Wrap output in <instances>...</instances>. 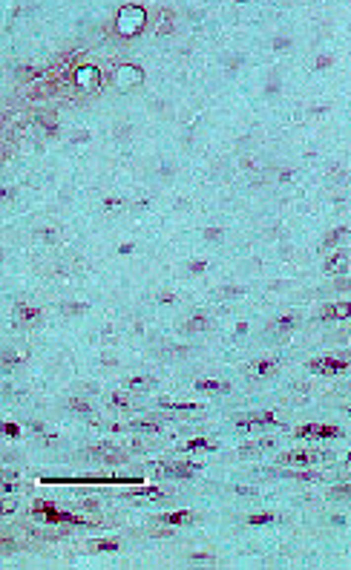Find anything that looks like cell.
Instances as JSON below:
<instances>
[{"mask_svg":"<svg viewBox=\"0 0 351 570\" xmlns=\"http://www.w3.org/2000/svg\"><path fill=\"white\" fill-rule=\"evenodd\" d=\"M190 519H193V513H167V516H164L167 524H184V521H190Z\"/></svg>","mask_w":351,"mask_h":570,"instance_id":"obj_7","label":"cell"},{"mask_svg":"<svg viewBox=\"0 0 351 570\" xmlns=\"http://www.w3.org/2000/svg\"><path fill=\"white\" fill-rule=\"evenodd\" d=\"M92 550H118V541H95Z\"/></svg>","mask_w":351,"mask_h":570,"instance_id":"obj_8","label":"cell"},{"mask_svg":"<svg viewBox=\"0 0 351 570\" xmlns=\"http://www.w3.org/2000/svg\"><path fill=\"white\" fill-rule=\"evenodd\" d=\"M256 423H273V415H253V418H242L239 426H256Z\"/></svg>","mask_w":351,"mask_h":570,"instance_id":"obj_6","label":"cell"},{"mask_svg":"<svg viewBox=\"0 0 351 570\" xmlns=\"http://www.w3.org/2000/svg\"><path fill=\"white\" fill-rule=\"evenodd\" d=\"M349 314H351V302H337V305H328V308L322 311L325 320H346Z\"/></svg>","mask_w":351,"mask_h":570,"instance_id":"obj_4","label":"cell"},{"mask_svg":"<svg viewBox=\"0 0 351 570\" xmlns=\"http://www.w3.org/2000/svg\"><path fill=\"white\" fill-rule=\"evenodd\" d=\"M308 369L317 371V374H337V371L346 369V363L337 360V357H319V360H311V363H308Z\"/></svg>","mask_w":351,"mask_h":570,"instance_id":"obj_1","label":"cell"},{"mask_svg":"<svg viewBox=\"0 0 351 570\" xmlns=\"http://www.w3.org/2000/svg\"><path fill=\"white\" fill-rule=\"evenodd\" d=\"M325 271H328V274H334V277L346 274V271H349V253H343V251L334 253V256L325 262Z\"/></svg>","mask_w":351,"mask_h":570,"instance_id":"obj_3","label":"cell"},{"mask_svg":"<svg viewBox=\"0 0 351 570\" xmlns=\"http://www.w3.org/2000/svg\"><path fill=\"white\" fill-rule=\"evenodd\" d=\"M271 369H273V363H271V360H265V363H259V366H256V371H259V374H268Z\"/></svg>","mask_w":351,"mask_h":570,"instance_id":"obj_12","label":"cell"},{"mask_svg":"<svg viewBox=\"0 0 351 570\" xmlns=\"http://www.w3.org/2000/svg\"><path fill=\"white\" fill-rule=\"evenodd\" d=\"M349 458H351V455H349Z\"/></svg>","mask_w":351,"mask_h":570,"instance_id":"obj_14","label":"cell"},{"mask_svg":"<svg viewBox=\"0 0 351 570\" xmlns=\"http://www.w3.org/2000/svg\"><path fill=\"white\" fill-rule=\"evenodd\" d=\"M187 328H204V320H201V317L190 320V326H187Z\"/></svg>","mask_w":351,"mask_h":570,"instance_id":"obj_13","label":"cell"},{"mask_svg":"<svg viewBox=\"0 0 351 570\" xmlns=\"http://www.w3.org/2000/svg\"><path fill=\"white\" fill-rule=\"evenodd\" d=\"M314 461H319V455H314V452H288V455H282V464H314Z\"/></svg>","mask_w":351,"mask_h":570,"instance_id":"obj_5","label":"cell"},{"mask_svg":"<svg viewBox=\"0 0 351 570\" xmlns=\"http://www.w3.org/2000/svg\"><path fill=\"white\" fill-rule=\"evenodd\" d=\"M164 472H167V475H190L193 467H167Z\"/></svg>","mask_w":351,"mask_h":570,"instance_id":"obj_9","label":"cell"},{"mask_svg":"<svg viewBox=\"0 0 351 570\" xmlns=\"http://www.w3.org/2000/svg\"><path fill=\"white\" fill-rule=\"evenodd\" d=\"M199 389H207V392H216V389H219V392H222L225 386H222V383H216V380H201V383H199Z\"/></svg>","mask_w":351,"mask_h":570,"instance_id":"obj_10","label":"cell"},{"mask_svg":"<svg viewBox=\"0 0 351 570\" xmlns=\"http://www.w3.org/2000/svg\"><path fill=\"white\" fill-rule=\"evenodd\" d=\"M297 435L300 438H334L337 426H319V423H311V426H300Z\"/></svg>","mask_w":351,"mask_h":570,"instance_id":"obj_2","label":"cell"},{"mask_svg":"<svg viewBox=\"0 0 351 570\" xmlns=\"http://www.w3.org/2000/svg\"><path fill=\"white\" fill-rule=\"evenodd\" d=\"M271 519H273L271 513H265V516H251V524H268Z\"/></svg>","mask_w":351,"mask_h":570,"instance_id":"obj_11","label":"cell"}]
</instances>
